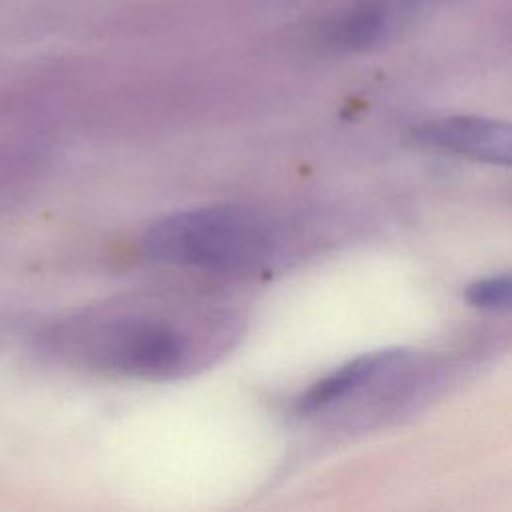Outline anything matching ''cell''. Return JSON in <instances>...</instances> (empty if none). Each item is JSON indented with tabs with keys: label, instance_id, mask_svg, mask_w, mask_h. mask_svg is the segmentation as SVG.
I'll use <instances>...</instances> for the list:
<instances>
[{
	"label": "cell",
	"instance_id": "obj_1",
	"mask_svg": "<svg viewBox=\"0 0 512 512\" xmlns=\"http://www.w3.org/2000/svg\"><path fill=\"white\" fill-rule=\"evenodd\" d=\"M142 246L160 264L242 270L268 260L276 236L272 224L254 210L210 206L158 220L146 230Z\"/></svg>",
	"mask_w": 512,
	"mask_h": 512
},
{
	"label": "cell",
	"instance_id": "obj_2",
	"mask_svg": "<svg viewBox=\"0 0 512 512\" xmlns=\"http://www.w3.org/2000/svg\"><path fill=\"white\" fill-rule=\"evenodd\" d=\"M186 352L178 330L164 322L120 320L100 328L90 342L96 366L132 376H158L174 370Z\"/></svg>",
	"mask_w": 512,
	"mask_h": 512
},
{
	"label": "cell",
	"instance_id": "obj_3",
	"mask_svg": "<svg viewBox=\"0 0 512 512\" xmlns=\"http://www.w3.org/2000/svg\"><path fill=\"white\" fill-rule=\"evenodd\" d=\"M438 0H358L332 16L320 42L336 52H360L392 38Z\"/></svg>",
	"mask_w": 512,
	"mask_h": 512
},
{
	"label": "cell",
	"instance_id": "obj_4",
	"mask_svg": "<svg viewBox=\"0 0 512 512\" xmlns=\"http://www.w3.org/2000/svg\"><path fill=\"white\" fill-rule=\"evenodd\" d=\"M414 136L424 146L442 152L492 164L510 162V126L500 120L480 116H446L420 124L414 130Z\"/></svg>",
	"mask_w": 512,
	"mask_h": 512
},
{
	"label": "cell",
	"instance_id": "obj_5",
	"mask_svg": "<svg viewBox=\"0 0 512 512\" xmlns=\"http://www.w3.org/2000/svg\"><path fill=\"white\" fill-rule=\"evenodd\" d=\"M404 358L402 350H378L372 354H362L338 370L330 372L322 380L314 382L298 400L296 410L300 414H312L316 410H322L336 400L348 396L350 392L362 388L370 380H374L378 374L394 368Z\"/></svg>",
	"mask_w": 512,
	"mask_h": 512
},
{
	"label": "cell",
	"instance_id": "obj_6",
	"mask_svg": "<svg viewBox=\"0 0 512 512\" xmlns=\"http://www.w3.org/2000/svg\"><path fill=\"white\" fill-rule=\"evenodd\" d=\"M466 300L482 310H506L510 306V276L498 274L472 282L466 288Z\"/></svg>",
	"mask_w": 512,
	"mask_h": 512
}]
</instances>
